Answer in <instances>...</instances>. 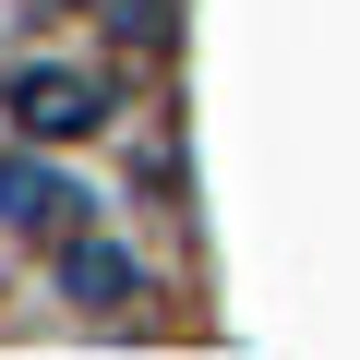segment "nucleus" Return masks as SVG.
Returning <instances> with one entry per match:
<instances>
[{"mask_svg": "<svg viewBox=\"0 0 360 360\" xmlns=\"http://www.w3.org/2000/svg\"><path fill=\"white\" fill-rule=\"evenodd\" d=\"M0 108H13L37 144H72V132H96V120H108V84H96L84 60H13Z\"/></svg>", "mask_w": 360, "mask_h": 360, "instance_id": "f257e3e1", "label": "nucleus"}, {"mask_svg": "<svg viewBox=\"0 0 360 360\" xmlns=\"http://www.w3.org/2000/svg\"><path fill=\"white\" fill-rule=\"evenodd\" d=\"M0 217H13L25 240H72V229H84V205L60 193V180H49L37 156H25V168H0Z\"/></svg>", "mask_w": 360, "mask_h": 360, "instance_id": "f03ea898", "label": "nucleus"}, {"mask_svg": "<svg viewBox=\"0 0 360 360\" xmlns=\"http://www.w3.org/2000/svg\"><path fill=\"white\" fill-rule=\"evenodd\" d=\"M60 276H72V300H84V312H132V300H144L132 252H108V240H84V229L60 240Z\"/></svg>", "mask_w": 360, "mask_h": 360, "instance_id": "7ed1b4c3", "label": "nucleus"}]
</instances>
